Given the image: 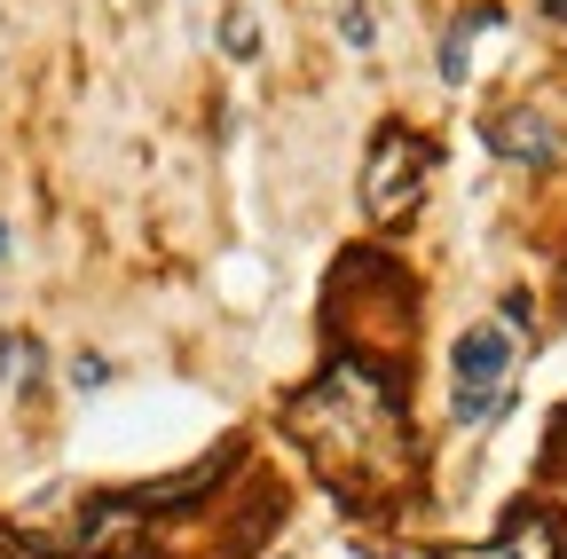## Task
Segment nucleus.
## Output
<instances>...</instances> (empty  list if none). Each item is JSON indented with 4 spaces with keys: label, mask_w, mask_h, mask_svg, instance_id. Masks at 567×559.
I'll list each match as a JSON object with an SVG mask.
<instances>
[{
    "label": "nucleus",
    "mask_w": 567,
    "mask_h": 559,
    "mask_svg": "<svg viewBox=\"0 0 567 559\" xmlns=\"http://www.w3.org/2000/svg\"><path fill=\"white\" fill-rule=\"evenodd\" d=\"M402 386L386 363L339 355L300 402H292V434L308 442V457L323 465L331 488H379L402 473L410 457V426H402Z\"/></svg>",
    "instance_id": "f257e3e1"
},
{
    "label": "nucleus",
    "mask_w": 567,
    "mask_h": 559,
    "mask_svg": "<svg viewBox=\"0 0 567 559\" xmlns=\"http://www.w3.org/2000/svg\"><path fill=\"white\" fill-rule=\"evenodd\" d=\"M425 189H434V143L410 126H386L371 143V166H363V214L379 229H402L425 205Z\"/></svg>",
    "instance_id": "f03ea898"
},
{
    "label": "nucleus",
    "mask_w": 567,
    "mask_h": 559,
    "mask_svg": "<svg viewBox=\"0 0 567 559\" xmlns=\"http://www.w3.org/2000/svg\"><path fill=\"white\" fill-rule=\"evenodd\" d=\"M481 143L505 158V166H559V158H567L559 126H551L536 103H505V111H488V118H481Z\"/></svg>",
    "instance_id": "7ed1b4c3"
},
{
    "label": "nucleus",
    "mask_w": 567,
    "mask_h": 559,
    "mask_svg": "<svg viewBox=\"0 0 567 559\" xmlns=\"http://www.w3.org/2000/svg\"><path fill=\"white\" fill-rule=\"evenodd\" d=\"M513 323H473L465 339H457V394H505V371H513Z\"/></svg>",
    "instance_id": "20e7f679"
},
{
    "label": "nucleus",
    "mask_w": 567,
    "mask_h": 559,
    "mask_svg": "<svg viewBox=\"0 0 567 559\" xmlns=\"http://www.w3.org/2000/svg\"><path fill=\"white\" fill-rule=\"evenodd\" d=\"M442 559H567V536L551 513H520L505 536H488V544H465V551H442Z\"/></svg>",
    "instance_id": "39448f33"
},
{
    "label": "nucleus",
    "mask_w": 567,
    "mask_h": 559,
    "mask_svg": "<svg viewBox=\"0 0 567 559\" xmlns=\"http://www.w3.org/2000/svg\"><path fill=\"white\" fill-rule=\"evenodd\" d=\"M40 379V346L17 339V331H0V386H32Z\"/></svg>",
    "instance_id": "423d86ee"
},
{
    "label": "nucleus",
    "mask_w": 567,
    "mask_h": 559,
    "mask_svg": "<svg viewBox=\"0 0 567 559\" xmlns=\"http://www.w3.org/2000/svg\"><path fill=\"white\" fill-rule=\"evenodd\" d=\"M221 48H229L237 63H252V55H260V24H252L245 9H229V17H221Z\"/></svg>",
    "instance_id": "0eeeda50"
},
{
    "label": "nucleus",
    "mask_w": 567,
    "mask_h": 559,
    "mask_svg": "<svg viewBox=\"0 0 567 559\" xmlns=\"http://www.w3.org/2000/svg\"><path fill=\"white\" fill-rule=\"evenodd\" d=\"M339 32H347V48H371L379 32H371V9H363V0H347V9H339Z\"/></svg>",
    "instance_id": "6e6552de"
},
{
    "label": "nucleus",
    "mask_w": 567,
    "mask_h": 559,
    "mask_svg": "<svg viewBox=\"0 0 567 559\" xmlns=\"http://www.w3.org/2000/svg\"><path fill=\"white\" fill-rule=\"evenodd\" d=\"M465 63H473V55H465V24H457V32L442 40V80H465Z\"/></svg>",
    "instance_id": "1a4fd4ad"
},
{
    "label": "nucleus",
    "mask_w": 567,
    "mask_h": 559,
    "mask_svg": "<svg viewBox=\"0 0 567 559\" xmlns=\"http://www.w3.org/2000/svg\"><path fill=\"white\" fill-rule=\"evenodd\" d=\"M71 379H80V386H103V379H111V363H103V355H80V363H71Z\"/></svg>",
    "instance_id": "9d476101"
},
{
    "label": "nucleus",
    "mask_w": 567,
    "mask_h": 559,
    "mask_svg": "<svg viewBox=\"0 0 567 559\" xmlns=\"http://www.w3.org/2000/svg\"><path fill=\"white\" fill-rule=\"evenodd\" d=\"M559 442H567V410H559Z\"/></svg>",
    "instance_id": "9b49d317"
},
{
    "label": "nucleus",
    "mask_w": 567,
    "mask_h": 559,
    "mask_svg": "<svg viewBox=\"0 0 567 559\" xmlns=\"http://www.w3.org/2000/svg\"><path fill=\"white\" fill-rule=\"evenodd\" d=\"M0 252H9V229H0Z\"/></svg>",
    "instance_id": "f8f14e48"
}]
</instances>
